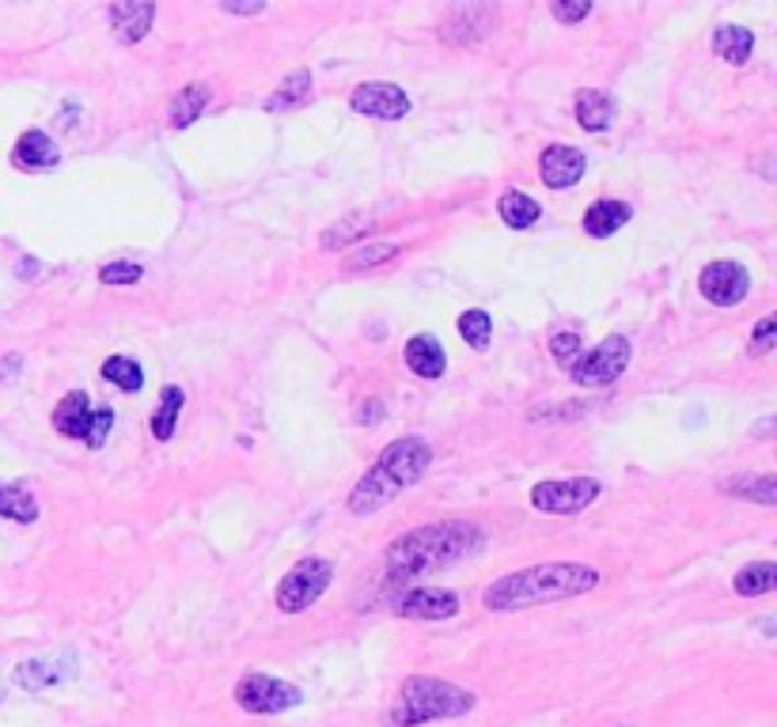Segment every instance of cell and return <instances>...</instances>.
<instances>
[{
	"label": "cell",
	"instance_id": "obj_6",
	"mask_svg": "<svg viewBox=\"0 0 777 727\" xmlns=\"http://www.w3.org/2000/svg\"><path fill=\"white\" fill-rule=\"evenodd\" d=\"M630 356H634V345H630L626 333H611L592 353L577 356L569 364V375H573L580 387H608V383H614L630 367Z\"/></svg>",
	"mask_w": 777,
	"mask_h": 727
},
{
	"label": "cell",
	"instance_id": "obj_32",
	"mask_svg": "<svg viewBox=\"0 0 777 727\" xmlns=\"http://www.w3.org/2000/svg\"><path fill=\"white\" fill-rule=\"evenodd\" d=\"M550 353H554V361H558L561 367L573 364L577 356H580V338H577V333H569V330H558L550 338Z\"/></svg>",
	"mask_w": 777,
	"mask_h": 727
},
{
	"label": "cell",
	"instance_id": "obj_13",
	"mask_svg": "<svg viewBox=\"0 0 777 727\" xmlns=\"http://www.w3.org/2000/svg\"><path fill=\"white\" fill-rule=\"evenodd\" d=\"M152 20H156V4H141V0L110 4V27H114V38L125 42V46L141 42L152 31Z\"/></svg>",
	"mask_w": 777,
	"mask_h": 727
},
{
	"label": "cell",
	"instance_id": "obj_15",
	"mask_svg": "<svg viewBox=\"0 0 777 727\" xmlns=\"http://www.w3.org/2000/svg\"><path fill=\"white\" fill-rule=\"evenodd\" d=\"M406 367L422 379H440L444 367H448V356H444L440 341L433 333H417V338L406 341Z\"/></svg>",
	"mask_w": 777,
	"mask_h": 727
},
{
	"label": "cell",
	"instance_id": "obj_31",
	"mask_svg": "<svg viewBox=\"0 0 777 727\" xmlns=\"http://www.w3.org/2000/svg\"><path fill=\"white\" fill-rule=\"evenodd\" d=\"M99 280H102V285H136V280H141V265H133V262H107L99 269Z\"/></svg>",
	"mask_w": 777,
	"mask_h": 727
},
{
	"label": "cell",
	"instance_id": "obj_35",
	"mask_svg": "<svg viewBox=\"0 0 777 727\" xmlns=\"http://www.w3.org/2000/svg\"><path fill=\"white\" fill-rule=\"evenodd\" d=\"M588 12H592L588 0H580V4H561V0H554L550 4V15L558 23H580V20H588Z\"/></svg>",
	"mask_w": 777,
	"mask_h": 727
},
{
	"label": "cell",
	"instance_id": "obj_27",
	"mask_svg": "<svg viewBox=\"0 0 777 727\" xmlns=\"http://www.w3.org/2000/svg\"><path fill=\"white\" fill-rule=\"evenodd\" d=\"M102 379L114 383V387L125 390V395H133V390L144 387L141 364L130 361V356H110V361H102Z\"/></svg>",
	"mask_w": 777,
	"mask_h": 727
},
{
	"label": "cell",
	"instance_id": "obj_20",
	"mask_svg": "<svg viewBox=\"0 0 777 727\" xmlns=\"http://www.w3.org/2000/svg\"><path fill=\"white\" fill-rule=\"evenodd\" d=\"M497 217L505 220L508 228H516V232H527V228L539 224L543 209H539V201H532V198H527V194L508 190L505 198L497 201Z\"/></svg>",
	"mask_w": 777,
	"mask_h": 727
},
{
	"label": "cell",
	"instance_id": "obj_11",
	"mask_svg": "<svg viewBox=\"0 0 777 727\" xmlns=\"http://www.w3.org/2000/svg\"><path fill=\"white\" fill-rule=\"evenodd\" d=\"M349 107L357 114H369V118H383V122H398V118L409 114V96L398 84H361V88L349 96Z\"/></svg>",
	"mask_w": 777,
	"mask_h": 727
},
{
	"label": "cell",
	"instance_id": "obj_7",
	"mask_svg": "<svg viewBox=\"0 0 777 727\" xmlns=\"http://www.w3.org/2000/svg\"><path fill=\"white\" fill-rule=\"evenodd\" d=\"M236 701L243 713H254V716H270V713H285V708H296L304 701L300 690L293 682H281L273 674H243L236 686Z\"/></svg>",
	"mask_w": 777,
	"mask_h": 727
},
{
	"label": "cell",
	"instance_id": "obj_34",
	"mask_svg": "<svg viewBox=\"0 0 777 727\" xmlns=\"http://www.w3.org/2000/svg\"><path fill=\"white\" fill-rule=\"evenodd\" d=\"M774 345H777V319H774V315H766V319L755 327V338H751V353L766 356Z\"/></svg>",
	"mask_w": 777,
	"mask_h": 727
},
{
	"label": "cell",
	"instance_id": "obj_24",
	"mask_svg": "<svg viewBox=\"0 0 777 727\" xmlns=\"http://www.w3.org/2000/svg\"><path fill=\"white\" fill-rule=\"evenodd\" d=\"M183 387H164L160 390V406H156V414H152V436H156L160 443L171 440L175 436V425H178V409H183Z\"/></svg>",
	"mask_w": 777,
	"mask_h": 727
},
{
	"label": "cell",
	"instance_id": "obj_19",
	"mask_svg": "<svg viewBox=\"0 0 777 727\" xmlns=\"http://www.w3.org/2000/svg\"><path fill=\"white\" fill-rule=\"evenodd\" d=\"M751 49H755V34L747 27H736V23H729V27H716L713 34V54L721 57V62L729 65H747Z\"/></svg>",
	"mask_w": 777,
	"mask_h": 727
},
{
	"label": "cell",
	"instance_id": "obj_3",
	"mask_svg": "<svg viewBox=\"0 0 777 727\" xmlns=\"http://www.w3.org/2000/svg\"><path fill=\"white\" fill-rule=\"evenodd\" d=\"M429 463H433V448L422 436H403V440L387 443L383 455L375 459V466L353 485V493H349V511H353V516H372V511H380L383 504H391L403 489L422 482Z\"/></svg>",
	"mask_w": 777,
	"mask_h": 727
},
{
	"label": "cell",
	"instance_id": "obj_17",
	"mask_svg": "<svg viewBox=\"0 0 777 727\" xmlns=\"http://www.w3.org/2000/svg\"><path fill=\"white\" fill-rule=\"evenodd\" d=\"M577 122H580V130H588V133H603L614 122V99L608 96V91L580 88L577 91Z\"/></svg>",
	"mask_w": 777,
	"mask_h": 727
},
{
	"label": "cell",
	"instance_id": "obj_16",
	"mask_svg": "<svg viewBox=\"0 0 777 727\" xmlns=\"http://www.w3.org/2000/svg\"><path fill=\"white\" fill-rule=\"evenodd\" d=\"M91 414H96V409H91L88 395H84V390H68L54 409V425L68 440H84L91 429Z\"/></svg>",
	"mask_w": 777,
	"mask_h": 727
},
{
	"label": "cell",
	"instance_id": "obj_25",
	"mask_svg": "<svg viewBox=\"0 0 777 727\" xmlns=\"http://www.w3.org/2000/svg\"><path fill=\"white\" fill-rule=\"evenodd\" d=\"M73 671H57V663H46V660H31L23 667H15V682H20L23 690H31V694H42V690L57 686V682H65Z\"/></svg>",
	"mask_w": 777,
	"mask_h": 727
},
{
	"label": "cell",
	"instance_id": "obj_4",
	"mask_svg": "<svg viewBox=\"0 0 777 727\" xmlns=\"http://www.w3.org/2000/svg\"><path fill=\"white\" fill-rule=\"evenodd\" d=\"M474 705L478 697L471 690L417 674V679H406L403 690H398L395 708L387 713V727H422L429 720H456V716L471 713Z\"/></svg>",
	"mask_w": 777,
	"mask_h": 727
},
{
	"label": "cell",
	"instance_id": "obj_33",
	"mask_svg": "<svg viewBox=\"0 0 777 727\" xmlns=\"http://www.w3.org/2000/svg\"><path fill=\"white\" fill-rule=\"evenodd\" d=\"M110 429H114V409H96V414H91V429H88V436H84V443H88V448H102Z\"/></svg>",
	"mask_w": 777,
	"mask_h": 727
},
{
	"label": "cell",
	"instance_id": "obj_1",
	"mask_svg": "<svg viewBox=\"0 0 777 727\" xmlns=\"http://www.w3.org/2000/svg\"><path fill=\"white\" fill-rule=\"evenodd\" d=\"M485 546V530L474 524H463V519H448V524H429L417 527L409 535H398L395 542L387 546V576L395 584H406L414 576H425V572L448 569V564L471 558Z\"/></svg>",
	"mask_w": 777,
	"mask_h": 727
},
{
	"label": "cell",
	"instance_id": "obj_29",
	"mask_svg": "<svg viewBox=\"0 0 777 727\" xmlns=\"http://www.w3.org/2000/svg\"><path fill=\"white\" fill-rule=\"evenodd\" d=\"M398 254V243H364L361 251H353L346 258V269H372V265H383V262H391Z\"/></svg>",
	"mask_w": 777,
	"mask_h": 727
},
{
	"label": "cell",
	"instance_id": "obj_37",
	"mask_svg": "<svg viewBox=\"0 0 777 727\" xmlns=\"http://www.w3.org/2000/svg\"><path fill=\"white\" fill-rule=\"evenodd\" d=\"M15 273H20V277H23V280L39 277V262H34V258H23L20 265H15Z\"/></svg>",
	"mask_w": 777,
	"mask_h": 727
},
{
	"label": "cell",
	"instance_id": "obj_2",
	"mask_svg": "<svg viewBox=\"0 0 777 727\" xmlns=\"http://www.w3.org/2000/svg\"><path fill=\"white\" fill-rule=\"evenodd\" d=\"M600 572L588 564L573 561H554V564H535V569H519L512 576H501L485 587V606L497 614L505 610H527V606L543 603H561V598L588 595L592 587H600Z\"/></svg>",
	"mask_w": 777,
	"mask_h": 727
},
{
	"label": "cell",
	"instance_id": "obj_5",
	"mask_svg": "<svg viewBox=\"0 0 777 727\" xmlns=\"http://www.w3.org/2000/svg\"><path fill=\"white\" fill-rule=\"evenodd\" d=\"M335 580V564L327 558H304L285 572L277 584V610L281 614H304Z\"/></svg>",
	"mask_w": 777,
	"mask_h": 727
},
{
	"label": "cell",
	"instance_id": "obj_23",
	"mask_svg": "<svg viewBox=\"0 0 777 727\" xmlns=\"http://www.w3.org/2000/svg\"><path fill=\"white\" fill-rule=\"evenodd\" d=\"M0 516L12 524H34L39 519V500L23 485H0Z\"/></svg>",
	"mask_w": 777,
	"mask_h": 727
},
{
	"label": "cell",
	"instance_id": "obj_22",
	"mask_svg": "<svg viewBox=\"0 0 777 727\" xmlns=\"http://www.w3.org/2000/svg\"><path fill=\"white\" fill-rule=\"evenodd\" d=\"M205 107H209V88H205V84H190V88H183L171 99V125L186 130V125L198 122Z\"/></svg>",
	"mask_w": 777,
	"mask_h": 727
},
{
	"label": "cell",
	"instance_id": "obj_10",
	"mask_svg": "<svg viewBox=\"0 0 777 727\" xmlns=\"http://www.w3.org/2000/svg\"><path fill=\"white\" fill-rule=\"evenodd\" d=\"M395 614L398 618H414V621H444L459 614V595L448 592V587H409L395 598Z\"/></svg>",
	"mask_w": 777,
	"mask_h": 727
},
{
	"label": "cell",
	"instance_id": "obj_14",
	"mask_svg": "<svg viewBox=\"0 0 777 727\" xmlns=\"http://www.w3.org/2000/svg\"><path fill=\"white\" fill-rule=\"evenodd\" d=\"M57 159H62V152H57V144L42 130H28L12 148V164L20 170H46L57 167Z\"/></svg>",
	"mask_w": 777,
	"mask_h": 727
},
{
	"label": "cell",
	"instance_id": "obj_8",
	"mask_svg": "<svg viewBox=\"0 0 777 727\" xmlns=\"http://www.w3.org/2000/svg\"><path fill=\"white\" fill-rule=\"evenodd\" d=\"M595 496H600L595 477H569V482H539L527 500H532L535 511H546V516H573V511H584Z\"/></svg>",
	"mask_w": 777,
	"mask_h": 727
},
{
	"label": "cell",
	"instance_id": "obj_18",
	"mask_svg": "<svg viewBox=\"0 0 777 727\" xmlns=\"http://www.w3.org/2000/svg\"><path fill=\"white\" fill-rule=\"evenodd\" d=\"M630 217H634V209L626 201H595L584 212V232L592 239H611L619 228L630 224Z\"/></svg>",
	"mask_w": 777,
	"mask_h": 727
},
{
	"label": "cell",
	"instance_id": "obj_12",
	"mask_svg": "<svg viewBox=\"0 0 777 727\" xmlns=\"http://www.w3.org/2000/svg\"><path fill=\"white\" fill-rule=\"evenodd\" d=\"M539 175L550 190H569V186H577L580 175H584V152L573 148V144H550V148L543 152Z\"/></svg>",
	"mask_w": 777,
	"mask_h": 727
},
{
	"label": "cell",
	"instance_id": "obj_28",
	"mask_svg": "<svg viewBox=\"0 0 777 727\" xmlns=\"http://www.w3.org/2000/svg\"><path fill=\"white\" fill-rule=\"evenodd\" d=\"M307 91H311V73H307V68H296V73L288 76V80L277 88V96L266 102V110H285V107H293V102H300Z\"/></svg>",
	"mask_w": 777,
	"mask_h": 727
},
{
	"label": "cell",
	"instance_id": "obj_9",
	"mask_svg": "<svg viewBox=\"0 0 777 727\" xmlns=\"http://www.w3.org/2000/svg\"><path fill=\"white\" fill-rule=\"evenodd\" d=\"M751 277L740 262H710L698 273V293L716 307H736L747 296Z\"/></svg>",
	"mask_w": 777,
	"mask_h": 727
},
{
	"label": "cell",
	"instance_id": "obj_36",
	"mask_svg": "<svg viewBox=\"0 0 777 727\" xmlns=\"http://www.w3.org/2000/svg\"><path fill=\"white\" fill-rule=\"evenodd\" d=\"M220 12H228V15H262V12H266V4H262V0H251V4H236V0H225V4H220Z\"/></svg>",
	"mask_w": 777,
	"mask_h": 727
},
{
	"label": "cell",
	"instance_id": "obj_26",
	"mask_svg": "<svg viewBox=\"0 0 777 727\" xmlns=\"http://www.w3.org/2000/svg\"><path fill=\"white\" fill-rule=\"evenodd\" d=\"M721 489L732 493V496H747V500H758V504H777V477L774 474L729 477V482H721Z\"/></svg>",
	"mask_w": 777,
	"mask_h": 727
},
{
	"label": "cell",
	"instance_id": "obj_30",
	"mask_svg": "<svg viewBox=\"0 0 777 727\" xmlns=\"http://www.w3.org/2000/svg\"><path fill=\"white\" fill-rule=\"evenodd\" d=\"M459 333L471 349H485L490 345V315L485 311H463L459 315Z\"/></svg>",
	"mask_w": 777,
	"mask_h": 727
},
{
	"label": "cell",
	"instance_id": "obj_21",
	"mask_svg": "<svg viewBox=\"0 0 777 727\" xmlns=\"http://www.w3.org/2000/svg\"><path fill=\"white\" fill-rule=\"evenodd\" d=\"M732 587H736L740 598H758V595H770L777 587V564L774 561H755L747 564V569L736 572V580H732Z\"/></svg>",
	"mask_w": 777,
	"mask_h": 727
}]
</instances>
